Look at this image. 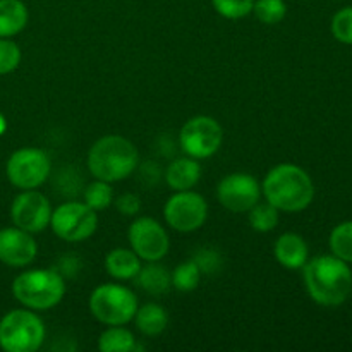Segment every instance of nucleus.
Wrapping results in <instances>:
<instances>
[{
  "label": "nucleus",
  "mask_w": 352,
  "mask_h": 352,
  "mask_svg": "<svg viewBox=\"0 0 352 352\" xmlns=\"http://www.w3.org/2000/svg\"><path fill=\"white\" fill-rule=\"evenodd\" d=\"M261 192L278 212H302L315 198V186L308 172L292 164H280L263 179Z\"/></svg>",
  "instance_id": "obj_1"
},
{
  "label": "nucleus",
  "mask_w": 352,
  "mask_h": 352,
  "mask_svg": "<svg viewBox=\"0 0 352 352\" xmlns=\"http://www.w3.org/2000/svg\"><path fill=\"white\" fill-rule=\"evenodd\" d=\"M330 250L337 258L352 263V222L337 226L330 234Z\"/></svg>",
  "instance_id": "obj_24"
},
{
  "label": "nucleus",
  "mask_w": 352,
  "mask_h": 352,
  "mask_svg": "<svg viewBox=\"0 0 352 352\" xmlns=\"http://www.w3.org/2000/svg\"><path fill=\"white\" fill-rule=\"evenodd\" d=\"M28 7L23 0H0V38L19 34L28 24Z\"/></svg>",
  "instance_id": "obj_18"
},
{
  "label": "nucleus",
  "mask_w": 352,
  "mask_h": 352,
  "mask_svg": "<svg viewBox=\"0 0 352 352\" xmlns=\"http://www.w3.org/2000/svg\"><path fill=\"white\" fill-rule=\"evenodd\" d=\"M213 9L226 19H243L253 12L254 0H212Z\"/></svg>",
  "instance_id": "obj_27"
},
{
  "label": "nucleus",
  "mask_w": 352,
  "mask_h": 352,
  "mask_svg": "<svg viewBox=\"0 0 352 352\" xmlns=\"http://www.w3.org/2000/svg\"><path fill=\"white\" fill-rule=\"evenodd\" d=\"M134 323L143 336L157 337L167 329L168 315L164 306L148 302V305L138 308L136 315H134Z\"/></svg>",
  "instance_id": "obj_19"
},
{
  "label": "nucleus",
  "mask_w": 352,
  "mask_h": 352,
  "mask_svg": "<svg viewBox=\"0 0 352 352\" xmlns=\"http://www.w3.org/2000/svg\"><path fill=\"white\" fill-rule=\"evenodd\" d=\"M105 268L110 277L117 280H131L140 274L141 258L133 250L117 248L105 256Z\"/></svg>",
  "instance_id": "obj_17"
},
{
  "label": "nucleus",
  "mask_w": 352,
  "mask_h": 352,
  "mask_svg": "<svg viewBox=\"0 0 352 352\" xmlns=\"http://www.w3.org/2000/svg\"><path fill=\"white\" fill-rule=\"evenodd\" d=\"M12 296L24 308L47 311L64 299L65 280L54 268L28 270L14 278Z\"/></svg>",
  "instance_id": "obj_4"
},
{
  "label": "nucleus",
  "mask_w": 352,
  "mask_h": 352,
  "mask_svg": "<svg viewBox=\"0 0 352 352\" xmlns=\"http://www.w3.org/2000/svg\"><path fill=\"white\" fill-rule=\"evenodd\" d=\"M201 177V165L196 158L184 157L172 162L165 170V181L172 191H188L198 184Z\"/></svg>",
  "instance_id": "obj_16"
},
{
  "label": "nucleus",
  "mask_w": 352,
  "mask_h": 352,
  "mask_svg": "<svg viewBox=\"0 0 352 352\" xmlns=\"http://www.w3.org/2000/svg\"><path fill=\"white\" fill-rule=\"evenodd\" d=\"M38 253V244L33 234L19 227L0 229V261L7 267L23 268L33 263Z\"/></svg>",
  "instance_id": "obj_14"
},
{
  "label": "nucleus",
  "mask_w": 352,
  "mask_h": 352,
  "mask_svg": "<svg viewBox=\"0 0 352 352\" xmlns=\"http://www.w3.org/2000/svg\"><path fill=\"white\" fill-rule=\"evenodd\" d=\"M261 184L256 177L246 172H234L226 175L217 186V199L226 210L234 213H246L260 201Z\"/></svg>",
  "instance_id": "obj_11"
},
{
  "label": "nucleus",
  "mask_w": 352,
  "mask_h": 352,
  "mask_svg": "<svg viewBox=\"0 0 352 352\" xmlns=\"http://www.w3.org/2000/svg\"><path fill=\"white\" fill-rule=\"evenodd\" d=\"M305 285L309 298L322 306H339L347 301L352 291V274L340 258L316 256L306 261Z\"/></svg>",
  "instance_id": "obj_2"
},
{
  "label": "nucleus",
  "mask_w": 352,
  "mask_h": 352,
  "mask_svg": "<svg viewBox=\"0 0 352 352\" xmlns=\"http://www.w3.org/2000/svg\"><path fill=\"white\" fill-rule=\"evenodd\" d=\"M192 260L196 261L201 274H215L222 268V256L213 250H199Z\"/></svg>",
  "instance_id": "obj_30"
},
{
  "label": "nucleus",
  "mask_w": 352,
  "mask_h": 352,
  "mask_svg": "<svg viewBox=\"0 0 352 352\" xmlns=\"http://www.w3.org/2000/svg\"><path fill=\"white\" fill-rule=\"evenodd\" d=\"M274 254L278 263L289 270H299L308 261V244L299 234H282L274 246Z\"/></svg>",
  "instance_id": "obj_15"
},
{
  "label": "nucleus",
  "mask_w": 352,
  "mask_h": 352,
  "mask_svg": "<svg viewBox=\"0 0 352 352\" xmlns=\"http://www.w3.org/2000/svg\"><path fill=\"white\" fill-rule=\"evenodd\" d=\"M10 219H12L14 226L26 232H43L50 226V201L36 189H26L14 198L12 205H10Z\"/></svg>",
  "instance_id": "obj_13"
},
{
  "label": "nucleus",
  "mask_w": 352,
  "mask_h": 352,
  "mask_svg": "<svg viewBox=\"0 0 352 352\" xmlns=\"http://www.w3.org/2000/svg\"><path fill=\"white\" fill-rule=\"evenodd\" d=\"M332 33L342 43L352 45V7H346L333 16Z\"/></svg>",
  "instance_id": "obj_29"
},
{
  "label": "nucleus",
  "mask_w": 352,
  "mask_h": 352,
  "mask_svg": "<svg viewBox=\"0 0 352 352\" xmlns=\"http://www.w3.org/2000/svg\"><path fill=\"white\" fill-rule=\"evenodd\" d=\"M52 164L48 155L40 148H21L9 157L6 174L14 188L26 191L36 189L48 179Z\"/></svg>",
  "instance_id": "obj_8"
},
{
  "label": "nucleus",
  "mask_w": 352,
  "mask_h": 352,
  "mask_svg": "<svg viewBox=\"0 0 352 352\" xmlns=\"http://www.w3.org/2000/svg\"><path fill=\"white\" fill-rule=\"evenodd\" d=\"M164 217L168 227L182 234L201 229L208 219V203L199 192L174 191L164 206Z\"/></svg>",
  "instance_id": "obj_10"
},
{
  "label": "nucleus",
  "mask_w": 352,
  "mask_h": 352,
  "mask_svg": "<svg viewBox=\"0 0 352 352\" xmlns=\"http://www.w3.org/2000/svg\"><path fill=\"white\" fill-rule=\"evenodd\" d=\"M253 14L260 23L278 24L287 14V3L284 0H254Z\"/></svg>",
  "instance_id": "obj_26"
},
{
  "label": "nucleus",
  "mask_w": 352,
  "mask_h": 352,
  "mask_svg": "<svg viewBox=\"0 0 352 352\" xmlns=\"http://www.w3.org/2000/svg\"><path fill=\"white\" fill-rule=\"evenodd\" d=\"M140 153L129 140L117 134L100 138L89 148L88 170L95 179L105 182H119L129 177L138 167Z\"/></svg>",
  "instance_id": "obj_3"
},
{
  "label": "nucleus",
  "mask_w": 352,
  "mask_h": 352,
  "mask_svg": "<svg viewBox=\"0 0 352 352\" xmlns=\"http://www.w3.org/2000/svg\"><path fill=\"white\" fill-rule=\"evenodd\" d=\"M89 311L103 325H126L138 311V299L131 289L119 284H102L89 296Z\"/></svg>",
  "instance_id": "obj_6"
},
{
  "label": "nucleus",
  "mask_w": 352,
  "mask_h": 352,
  "mask_svg": "<svg viewBox=\"0 0 352 352\" xmlns=\"http://www.w3.org/2000/svg\"><path fill=\"white\" fill-rule=\"evenodd\" d=\"M98 349L102 352H133L140 351L133 333L122 325H110L103 330L98 339Z\"/></svg>",
  "instance_id": "obj_21"
},
{
  "label": "nucleus",
  "mask_w": 352,
  "mask_h": 352,
  "mask_svg": "<svg viewBox=\"0 0 352 352\" xmlns=\"http://www.w3.org/2000/svg\"><path fill=\"white\" fill-rule=\"evenodd\" d=\"M201 270L196 265L195 260H188L175 267V270L170 274L172 285L181 292H191L195 291L201 280Z\"/></svg>",
  "instance_id": "obj_23"
},
{
  "label": "nucleus",
  "mask_w": 352,
  "mask_h": 352,
  "mask_svg": "<svg viewBox=\"0 0 352 352\" xmlns=\"http://www.w3.org/2000/svg\"><path fill=\"white\" fill-rule=\"evenodd\" d=\"M43 340V320L33 309H12L0 320V349L6 352H34Z\"/></svg>",
  "instance_id": "obj_5"
},
{
  "label": "nucleus",
  "mask_w": 352,
  "mask_h": 352,
  "mask_svg": "<svg viewBox=\"0 0 352 352\" xmlns=\"http://www.w3.org/2000/svg\"><path fill=\"white\" fill-rule=\"evenodd\" d=\"M248 213H250L251 229L256 230V232H272L278 226V210L275 206H272L268 201H258Z\"/></svg>",
  "instance_id": "obj_22"
},
{
  "label": "nucleus",
  "mask_w": 352,
  "mask_h": 352,
  "mask_svg": "<svg viewBox=\"0 0 352 352\" xmlns=\"http://www.w3.org/2000/svg\"><path fill=\"white\" fill-rule=\"evenodd\" d=\"M131 250L144 261H160L170 248V239L164 227L150 217H140L127 230Z\"/></svg>",
  "instance_id": "obj_12"
},
{
  "label": "nucleus",
  "mask_w": 352,
  "mask_h": 352,
  "mask_svg": "<svg viewBox=\"0 0 352 352\" xmlns=\"http://www.w3.org/2000/svg\"><path fill=\"white\" fill-rule=\"evenodd\" d=\"M21 64V48L10 38H0V76L10 74Z\"/></svg>",
  "instance_id": "obj_28"
},
{
  "label": "nucleus",
  "mask_w": 352,
  "mask_h": 352,
  "mask_svg": "<svg viewBox=\"0 0 352 352\" xmlns=\"http://www.w3.org/2000/svg\"><path fill=\"white\" fill-rule=\"evenodd\" d=\"M85 203L95 212L109 208L113 203V191L110 188V182L100 181L96 179L95 182L86 186L85 189Z\"/></svg>",
  "instance_id": "obj_25"
},
{
  "label": "nucleus",
  "mask_w": 352,
  "mask_h": 352,
  "mask_svg": "<svg viewBox=\"0 0 352 352\" xmlns=\"http://www.w3.org/2000/svg\"><path fill=\"white\" fill-rule=\"evenodd\" d=\"M136 278L140 287L151 296L165 294L172 285L170 272L158 265V261H148L146 267H141Z\"/></svg>",
  "instance_id": "obj_20"
},
{
  "label": "nucleus",
  "mask_w": 352,
  "mask_h": 352,
  "mask_svg": "<svg viewBox=\"0 0 352 352\" xmlns=\"http://www.w3.org/2000/svg\"><path fill=\"white\" fill-rule=\"evenodd\" d=\"M50 226L58 239L65 243H81L95 234L98 217L86 203L67 201L52 212Z\"/></svg>",
  "instance_id": "obj_7"
},
{
  "label": "nucleus",
  "mask_w": 352,
  "mask_h": 352,
  "mask_svg": "<svg viewBox=\"0 0 352 352\" xmlns=\"http://www.w3.org/2000/svg\"><path fill=\"white\" fill-rule=\"evenodd\" d=\"M113 203H116V208L126 217L138 215L141 210L140 196L133 195V192H124V195H120L119 198L113 199Z\"/></svg>",
  "instance_id": "obj_31"
},
{
  "label": "nucleus",
  "mask_w": 352,
  "mask_h": 352,
  "mask_svg": "<svg viewBox=\"0 0 352 352\" xmlns=\"http://www.w3.org/2000/svg\"><path fill=\"white\" fill-rule=\"evenodd\" d=\"M6 131H7V120H6V117L0 113V136H3V134H6Z\"/></svg>",
  "instance_id": "obj_32"
},
{
  "label": "nucleus",
  "mask_w": 352,
  "mask_h": 352,
  "mask_svg": "<svg viewBox=\"0 0 352 352\" xmlns=\"http://www.w3.org/2000/svg\"><path fill=\"white\" fill-rule=\"evenodd\" d=\"M222 126L210 116H196L182 126L179 144L188 157L205 160L215 155L222 146Z\"/></svg>",
  "instance_id": "obj_9"
}]
</instances>
